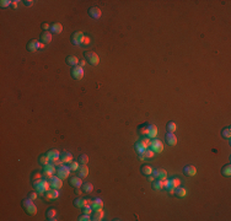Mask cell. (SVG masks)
Instances as JSON below:
<instances>
[{
  "label": "cell",
  "instance_id": "cell-1",
  "mask_svg": "<svg viewBox=\"0 0 231 221\" xmlns=\"http://www.w3.org/2000/svg\"><path fill=\"white\" fill-rule=\"evenodd\" d=\"M32 184H33V187L37 189V192L39 193V194H43V193H46L49 188H51V184H49V182L48 181H46V179H38V181H35V182H32Z\"/></svg>",
  "mask_w": 231,
  "mask_h": 221
},
{
  "label": "cell",
  "instance_id": "cell-2",
  "mask_svg": "<svg viewBox=\"0 0 231 221\" xmlns=\"http://www.w3.org/2000/svg\"><path fill=\"white\" fill-rule=\"evenodd\" d=\"M181 184V179L178 178V177H173V178H171V179H165V189H167L169 191V193H175V189L177 188V187H180Z\"/></svg>",
  "mask_w": 231,
  "mask_h": 221
},
{
  "label": "cell",
  "instance_id": "cell-3",
  "mask_svg": "<svg viewBox=\"0 0 231 221\" xmlns=\"http://www.w3.org/2000/svg\"><path fill=\"white\" fill-rule=\"evenodd\" d=\"M84 59L90 64V65H99L100 64V57L95 53V52H90V50H86L84 52Z\"/></svg>",
  "mask_w": 231,
  "mask_h": 221
},
{
  "label": "cell",
  "instance_id": "cell-4",
  "mask_svg": "<svg viewBox=\"0 0 231 221\" xmlns=\"http://www.w3.org/2000/svg\"><path fill=\"white\" fill-rule=\"evenodd\" d=\"M22 206H24L25 211L28 215H35V214L37 213V206L35 205L33 200H31V199H28V198H27V199H24Z\"/></svg>",
  "mask_w": 231,
  "mask_h": 221
},
{
  "label": "cell",
  "instance_id": "cell-5",
  "mask_svg": "<svg viewBox=\"0 0 231 221\" xmlns=\"http://www.w3.org/2000/svg\"><path fill=\"white\" fill-rule=\"evenodd\" d=\"M149 145H150V139L146 138V136H144L143 139H140V140H138V141L135 143L134 149H135V151H136L138 154H141L145 149L149 147Z\"/></svg>",
  "mask_w": 231,
  "mask_h": 221
},
{
  "label": "cell",
  "instance_id": "cell-6",
  "mask_svg": "<svg viewBox=\"0 0 231 221\" xmlns=\"http://www.w3.org/2000/svg\"><path fill=\"white\" fill-rule=\"evenodd\" d=\"M55 173H57V167H55V165H54L53 162H49V163H47L46 166H43V172H42V174H43V177H46L47 179H51Z\"/></svg>",
  "mask_w": 231,
  "mask_h": 221
},
{
  "label": "cell",
  "instance_id": "cell-7",
  "mask_svg": "<svg viewBox=\"0 0 231 221\" xmlns=\"http://www.w3.org/2000/svg\"><path fill=\"white\" fill-rule=\"evenodd\" d=\"M84 41H85V35L81 31H76L72 35V42L73 44L76 46H84Z\"/></svg>",
  "mask_w": 231,
  "mask_h": 221
},
{
  "label": "cell",
  "instance_id": "cell-8",
  "mask_svg": "<svg viewBox=\"0 0 231 221\" xmlns=\"http://www.w3.org/2000/svg\"><path fill=\"white\" fill-rule=\"evenodd\" d=\"M44 48V43H42L41 41H37V39H31L28 43H27V49L30 52H37L38 49Z\"/></svg>",
  "mask_w": 231,
  "mask_h": 221
},
{
  "label": "cell",
  "instance_id": "cell-9",
  "mask_svg": "<svg viewBox=\"0 0 231 221\" xmlns=\"http://www.w3.org/2000/svg\"><path fill=\"white\" fill-rule=\"evenodd\" d=\"M70 172L72 171H70L69 166H67V165H62V166L57 167V176H58L59 178H62V179L68 178L69 174H70Z\"/></svg>",
  "mask_w": 231,
  "mask_h": 221
},
{
  "label": "cell",
  "instance_id": "cell-10",
  "mask_svg": "<svg viewBox=\"0 0 231 221\" xmlns=\"http://www.w3.org/2000/svg\"><path fill=\"white\" fill-rule=\"evenodd\" d=\"M149 147L154 151L155 154H160V152H162V150H164V144H162V141L159 140V139H153V140H150V145H149Z\"/></svg>",
  "mask_w": 231,
  "mask_h": 221
},
{
  "label": "cell",
  "instance_id": "cell-11",
  "mask_svg": "<svg viewBox=\"0 0 231 221\" xmlns=\"http://www.w3.org/2000/svg\"><path fill=\"white\" fill-rule=\"evenodd\" d=\"M70 73H72V77L75 79V80H81V79L84 77V69H82V67H80V65L73 67V69H72Z\"/></svg>",
  "mask_w": 231,
  "mask_h": 221
},
{
  "label": "cell",
  "instance_id": "cell-12",
  "mask_svg": "<svg viewBox=\"0 0 231 221\" xmlns=\"http://www.w3.org/2000/svg\"><path fill=\"white\" fill-rule=\"evenodd\" d=\"M90 203H91V198H81V196H79V198H76L74 200V205L76 208H80V209H82L86 205H90Z\"/></svg>",
  "mask_w": 231,
  "mask_h": 221
},
{
  "label": "cell",
  "instance_id": "cell-13",
  "mask_svg": "<svg viewBox=\"0 0 231 221\" xmlns=\"http://www.w3.org/2000/svg\"><path fill=\"white\" fill-rule=\"evenodd\" d=\"M58 196H59V192H58V189L52 188V189H48V191L46 192L44 198H46L47 201H54V200L58 199Z\"/></svg>",
  "mask_w": 231,
  "mask_h": 221
},
{
  "label": "cell",
  "instance_id": "cell-14",
  "mask_svg": "<svg viewBox=\"0 0 231 221\" xmlns=\"http://www.w3.org/2000/svg\"><path fill=\"white\" fill-rule=\"evenodd\" d=\"M90 205H91V208H92L94 211H99V210H102L103 209V201L100 198H94V199H91Z\"/></svg>",
  "mask_w": 231,
  "mask_h": 221
},
{
  "label": "cell",
  "instance_id": "cell-15",
  "mask_svg": "<svg viewBox=\"0 0 231 221\" xmlns=\"http://www.w3.org/2000/svg\"><path fill=\"white\" fill-rule=\"evenodd\" d=\"M49 184H51V188H54V189H60L63 187V179L59 178L58 176L57 177H52L49 179Z\"/></svg>",
  "mask_w": 231,
  "mask_h": 221
},
{
  "label": "cell",
  "instance_id": "cell-16",
  "mask_svg": "<svg viewBox=\"0 0 231 221\" xmlns=\"http://www.w3.org/2000/svg\"><path fill=\"white\" fill-rule=\"evenodd\" d=\"M87 12H89V15H90L92 19H100V17H101V15H102L101 9H100V7H97V6H92V7H90Z\"/></svg>",
  "mask_w": 231,
  "mask_h": 221
},
{
  "label": "cell",
  "instance_id": "cell-17",
  "mask_svg": "<svg viewBox=\"0 0 231 221\" xmlns=\"http://www.w3.org/2000/svg\"><path fill=\"white\" fill-rule=\"evenodd\" d=\"M60 161L67 165V163H72L73 162V155L68 151H64V152H60Z\"/></svg>",
  "mask_w": 231,
  "mask_h": 221
},
{
  "label": "cell",
  "instance_id": "cell-18",
  "mask_svg": "<svg viewBox=\"0 0 231 221\" xmlns=\"http://www.w3.org/2000/svg\"><path fill=\"white\" fill-rule=\"evenodd\" d=\"M47 155H48V157H49V160H51L52 162H54V161H57V160L60 159V151L57 150V149H52V150H49V151L47 152Z\"/></svg>",
  "mask_w": 231,
  "mask_h": 221
},
{
  "label": "cell",
  "instance_id": "cell-19",
  "mask_svg": "<svg viewBox=\"0 0 231 221\" xmlns=\"http://www.w3.org/2000/svg\"><path fill=\"white\" fill-rule=\"evenodd\" d=\"M82 179H81V177H79V176H75V177H72L70 179H69V184L72 186V187H74V188H81V186H82Z\"/></svg>",
  "mask_w": 231,
  "mask_h": 221
},
{
  "label": "cell",
  "instance_id": "cell-20",
  "mask_svg": "<svg viewBox=\"0 0 231 221\" xmlns=\"http://www.w3.org/2000/svg\"><path fill=\"white\" fill-rule=\"evenodd\" d=\"M153 174H154V177L156 179H166L167 178V172H166V170H164V168L155 170V171H153Z\"/></svg>",
  "mask_w": 231,
  "mask_h": 221
},
{
  "label": "cell",
  "instance_id": "cell-21",
  "mask_svg": "<svg viewBox=\"0 0 231 221\" xmlns=\"http://www.w3.org/2000/svg\"><path fill=\"white\" fill-rule=\"evenodd\" d=\"M183 173H184L186 176H188V177H193V176L197 174V168H196V166H193V165H188V166H186V167L183 168Z\"/></svg>",
  "mask_w": 231,
  "mask_h": 221
},
{
  "label": "cell",
  "instance_id": "cell-22",
  "mask_svg": "<svg viewBox=\"0 0 231 221\" xmlns=\"http://www.w3.org/2000/svg\"><path fill=\"white\" fill-rule=\"evenodd\" d=\"M166 143L170 145V146H175L177 144V138L175 135V133H167L166 134Z\"/></svg>",
  "mask_w": 231,
  "mask_h": 221
},
{
  "label": "cell",
  "instance_id": "cell-23",
  "mask_svg": "<svg viewBox=\"0 0 231 221\" xmlns=\"http://www.w3.org/2000/svg\"><path fill=\"white\" fill-rule=\"evenodd\" d=\"M39 39H41V42H42V43H44V44L51 43V42H52V33H51V32H48V31H44V32L41 35Z\"/></svg>",
  "mask_w": 231,
  "mask_h": 221
},
{
  "label": "cell",
  "instance_id": "cell-24",
  "mask_svg": "<svg viewBox=\"0 0 231 221\" xmlns=\"http://www.w3.org/2000/svg\"><path fill=\"white\" fill-rule=\"evenodd\" d=\"M65 63H67L68 65L76 67V65H79L80 60H79V58H77V57H75V55H68V57L65 58Z\"/></svg>",
  "mask_w": 231,
  "mask_h": 221
},
{
  "label": "cell",
  "instance_id": "cell-25",
  "mask_svg": "<svg viewBox=\"0 0 231 221\" xmlns=\"http://www.w3.org/2000/svg\"><path fill=\"white\" fill-rule=\"evenodd\" d=\"M149 123H144L138 127V133L141 135V136H148V131H149Z\"/></svg>",
  "mask_w": 231,
  "mask_h": 221
},
{
  "label": "cell",
  "instance_id": "cell-26",
  "mask_svg": "<svg viewBox=\"0 0 231 221\" xmlns=\"http://www.w3.org/2000/svg\"><path fill=\"white\" fill-rule=\"evenodd\" d=\"M76 172H77V174H79V177L86 178V177L89 176V167H87V165H81Z\"/></svg>",
  "mask_w": 231,
  "mask_h": 221
},
{
  "label": "cell",
  "instance_id": "cell-27",
  "mask_svg": "<svg viewBox=\"0 0 231 221\" xmlns=\"http://www.w3.org/2000/svg\"><path fill=\"white\" fill-rule=\"evenodd\" d=\"M157 135V127L155 124H150L149 125V131H148V136L149 139H155Z\"/></svg>",
  "mask_w": 231,
  "mask_h": 221
},
{
  "label": "cell",
  "instance_id": "cell-28",
  "mask_svg": "<svg viewBox=\"0 0 231 221\" xmlns=\"http://www.w3.org/2000/svg\"><path fill=\"white\" fill-rule=\"evenodd\" d=\"M55 215H57V211H55L54 208L47 209V211H46V218H47V220H49V221L57 220V219H55Z\"/></svg>",
  "mask_w": 231,
  "mask_h": 221
},
{
  "label": "cell",
  "instance_id": "cell-29",
  "mask_svg": "<svg viewBox=\"0 0 231 221\" xmlns=\"http://www.w3.org/2000/svg\"><path fill=\"white\" fill-rule=\"evenodd\" d=\"M153 188L156 191H161L165 188V179H156L153 182Z\"/></svg>",
  "mask_w": 231,
  "mask_h": 221
},
{
  "label": "cell",
  "instance_id": "cell-30",
  "mask_svg": "<svg viewBox=\"0 0 231 221\" xmlns=\"http://www.w3.org/2000/svg\"><path fill=\"white\" fill-rule=\"evenodd\" d=\"M153 167L150 166V165H143L141 167H140V172H141V174H144V176H150V174H153Z\"/></svg>",
  "mask_w": 231,
  "mask_h": 221
},
{
  "label": "cell",
  "instance_id": "cell-31",
  "mask_svg": "<svg viewBox=\"0 0 231 221\" xmlns=\"http://www.w3.org/2000/svg\"><path fill=\"white\" fill-rule=\"evenodd\" d=\"M51 31L53 33H55V35H59V33H62V31H63V26H62L60 22H54V24L51 26Z\"/></svg>",
  "mask_w": 231,
  "mask_h": 221
},
{
  "label": "cell",
  "instance_id": "cell-32",
  "mask_svg": "<svg viewBox=\"0 0 231 221\" xmlns=\"http://www.w3.org/2000/svg\"><path fill=\"white\" fill-rule=\"evenodd\" d=\"M103 216H104V213H103V210L94 211V214H92V216H91V220H94V221H101L103 219Z\"/></svg>",
  "mask_w": 231,
  "mask_h": 221
},
{
  "label": "cell",
  "instance_id": "cell-33",
  "mask_svg": "<svg viewBox=\"0 0 231 221\" xmlns=\"http://www.w3.org/2000/svg\"><path fill=\"white\" fill-rule=\"evenodd\" d=\"M92 189H94V186H92V183H90V182L82 183V186H81V191H82L84 193H91Z\"/></svg>",
  "mask_w": 231,
  "mask_h": 221
},
{
  "label": "cell",
  "instance_id": "cell-34",
  "mask_svg": "<svg viewBox=\"0 0 231 221\" xmlns=\"http://www.w3.org/2000/svg\"><path fill=\"white\" fill-rule=\"evenodd\" d=\"M175 194L178 196V198H184V196H187V191H186V188H183V187H177V188L175 189Z\"/></svg>",
  "mask_w": 231,
  "mask_h": 221
},
{
  "label": "cell",
  "instance_id": "cell-35",
  "mask_svg": "<svg viewBox=\"0 0 231 221\" xmlns=\"http://www.w3.org/2000/svg\"><path fill=\"white\" fill-rule=\"evenodd\" d=\"M38 162H39V165H42V166H46L47 163H49V162H51V160H49L48 155L46 154V155H41V156H39V159H38Z\"/></svg>",
  "mask_w": 231,
  "mask_h": 221
},
{
  "label": "cell",
  "instance_id": "cell-36",
  "mask_svg": "<svg viewBox=\"0 0 231 221\" xmlns=\"http://www.w3.org/2000/svg\"><path fill=\"white\" fill-rule=\"evenodd\" d=\"M221 174L225 176V177H230L231 176V165L230 163L225 165V166L221 168Z\"/></svg>",
  "mask_w": 231,
  "mask_h": 221
},
{
  "label": "cell",
  "instance_id": "cell-37",
  "mask_svg": "<svg viewBox=\"0 0 231 221\" xmlns=\"http://www.w3.org/2000/svg\"><path fill=\"white\" fill-rule=\"evenodd\" d=\"M166 129H167V133H175L177 130V124L175 122H169L166 125Z\"/></svg>",
  "mask_w": 231,
  "mask_h": 221
},
{
  "label": "cell",
  "instance_id": "cell-38",
  "mask_svg": "<svg viewBox=\"0 0 231 221\" xmlns=\"http://www.w3.org/2000/svg\"><path fill=\"white\" fill-rule=\"evenodd\" d=\"M221 136L225 138V139H230L231 138V128L230 127H226L221 130Z\"/></svg>",
  "mask_w": 231,
  "mask_h": 221
},
{
  "label": "cell",
  "instance_id": "cell-39",
  "mask_svg": "<svg viewBox=\"0 0 231 221\" xmlns=\"http://www.w3.org/2000/svg\"><path fill=\"white\" fill-rule=\"evenodd\" d=\"M141 154L144 155V157H145V159H153V157H154V155H155L154 151H153L151 149H149V147H148V149H145V150H144Z\"/></svg>",
  "mask_w": 231,
  "mask_h": 221
},
{
  "label": "cell",
  "instance_id": "cell-40",
  "mask_svg": "<svg viewBox=\"0 0 231 221\" xmlns=\"http://www.w3.org/2000/svg\"><path fill=\"white\" fill-rule=\"evenodd\" d=\"M79 162H80L81 165H87V162H89V156H87L86 154L80 155V156H79Z\"/></svg>",
  "mask_w": 231,
  "mask_h": 221
},
{
  "label": "cell",
  "instance_id": "cell-41",
  "mask_svg": "<svg viewBox=\"0 0 231 221\" xmlns=\"http://www.w3.org/2000/svg\"><path fill=\"white\" fill-rule=\"evenodd\" d=\"M42 177H43V174H42L41 172L35 171V172H33V173H32V176H31V179H32V182H35V181H38V179H42Z\"/></svg>",
  "mask_w": 231,
  "mask_h": 221
},
{
  "label": "cell",
  "instance_id": "cell-42",
  "mask_svg": "<svg viewBox=\"0 0 231 221\" xmlns=\"http://www.w3.org/2000/svg\"><path fill=\"white\" fill-rule=\"evenodd\" d=\"M79 167H80V163L76 162V161H73L72 163H69V168H70V171L76 172L77 170H79Z\"/></svg>",
  "mask_w": 231,
  "mask_h": 221
},
{
  "label": "cell",
  "instance_id": "cell-43",
  "mask_svg": "<svg viewBox=\"0 0 231 221\" xmlns=\"http://www.w3.org/2000/svg\"><path fill=\"white\" fill-rule=\"evenodd\" d=\"M94 210H92V208H91V205H86V206H84L82 208V214H91Z\"/></svg>",
  "mask_w": 231,
  "mask_h": 221
},
{
  "label": "cell",
  "instance_id": "cell-44",
  "mask_svg": "<svg viewBox=\"0 0 231 221\" xmlns=\"http://www.w3.org/2000/svg\"><path fill=\"white\" fill-rule=\"evenodd\" d=\"M79 221H90L91 220V216L89 215V214H82L81 216H79V219H77Z\"/></svg>",
  "mask_w": 231,
  "mask_h": 221
},
{
  "label": "cell",
  "instance_id": "cell-45",
  "mask_svg": "<svg viewBox=\"0 0 231 221\" xmlns=\"http://www.w3.org/2000/svg\"><path fill=\"white\" fill-rule=\"evenodd\" d=\"M9 5H11V1H10V0H1V1H0V6H1V7H6V6H9Z\"/></svg>",
  "mask_w": 231,
  "mask_h": 221
},
{
  "label": "cell",
  "instance_id": "cell-46",
  "mask_svg": "<svg viewBox=\"0 0 231 221\" xmlns=\"http://www.w3.org/2000/svg\"><path fill=\"white\" fill-rule=\"evenodd\" d=\"M27 198L31 199V200H36V199H37V192H30Z\"/></svg>",
  "mask_w": 231,
  "mask_h": 221
},
{
  "label": "cell",
  "instance_id": "cell-47",
  "mask_svg": "<svg viewBox=\"0 0 231 221\" xmlns=\"http://www.w3.org/2000/svg\"><path fill=\"white\" fill-rule=\"evenodd\" d=\"M91 43V39H90V37H87V36H85V41H84V46H89Z\"/></svg>",
  "mask_w": 231,
  "mask_h": 221
},
{
  "label": "cell",
  "instance_id": "cell-48",
  "mask_svg": "<svg viewBox=\"0 0 231 221\" xmlns=\"http://www.w3.org/2000/svg\"><path fill=\"white\" fill-rule=\"evenodd\" d=\"M42 28H43L44 31H48V30H51V26H49L48 24H46V22H44V24H42Z\"/></svg>",
  "mask_w": 231,
  "mask_h": 221
},
{
  "label": "cell",
  "instance_id": "cell-49",
  "mask_svg": "<svg viewBox=\"0 0 231 221\" xmlns=\"http://www.w3.org/2000/svg\"><path fill=\"white\" fill-rule=\"evenodd\" d=\"M24 4H25L26 6H32V5H33V1H32V0H25Z\"/></svg>",
  "mask_w": 231,
  "mask_h": 221
},
{
  "label": "cell",
  "instance_id": "cell-50",
  "mask_svg": "<svg viewBox=\"0 0 231 221\" xmlns=\"http://www.w3.org/2000/svg\"><path fill=\"white\" fill-rule=\"evenodd\" d=\"M17 2H19V1H16V0H15V1H11V6H12L14 9H16V7H17Z\"/></svg>",
  "mask_w": 231,
  "mask_h": 221
},
{
  "label": "cell",
  "instance_id": "cell-51",
  "mask_svg": "<svg viewBox=\"0 0 231 221\" xmlns=\"http://www.w3.org/2000/svg\"><path fill=\"white\" fill-rule=\"evenodd\" d=\"M148 179H149L150 182H154V181H155V177H153V176H148Z\"/></svg>",
  "mask_w": 231,
  "mask_h": 221
},
{
  "label": "cell",
  "instance_id": "cell-52",
  "mask_svg": "<svg viewBox=\"0 0 231 221\" xmlns=\"http://www.w3.org/2000/svg\"><path fill=\"white\" fill-rule=\"evenodd\" d=\"M85 63H86V60H85V59H84V60H80V63H79V65H80V67H82V65H84Z\"/></svg>",
  "mask_w": 231,
  "mask_h": 221
},
{
  "label": "cell",
  "instance_id": "cell-53",
  "mask_svg": "<svg viewBox=\"0 0 231 221\" xmlns=\"http://www.w3.org/2000/svg\"><path fill=\"white\" fill-rule=\"evenodd\" d=\"M81 192H82V191H80V188H75V193H76V194H81Z\"/></svg>",
  "mask_w": 231,
  "mask_h": 221
},
{
  "label": "cell",
  "instance_id": "cell-54",
  "mask_svg": "<svg viewBox=\"0 0 231 221\" xmlns=\"http://www.w3.org/2000/svg\"><path fill=\"white\" fill-rule=\"evenodd\" d=\"M138 155H139V159H140V160H145V157H144L143 154H138Z\"/></svg>",
  "mask_w": 231,
  "mask_h": 221
}]
</instances>
